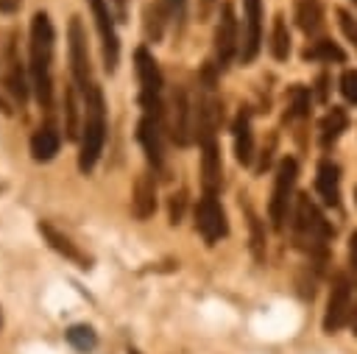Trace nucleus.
Listing matches in <instances>:
<instances>
[{"mask_svg": "<svg viewBox=\"0 0 357 354\" xmlns=\"http://www.w3.org/2000/svg\"><path fill=\"white\" fill-rule=\"evenodd\" d=\"M128 354H139V351H134V348H128Z\"/></svg>", "mask_w": 357, "mask_h": 354, "instance_id": "38", "label": "nucleus"}, {"mask_svg": "<svg viewBox=\"0 0 357 354\" xmlns=\"http://www.w3.org/2000/svg\"><path fill=\"white\" fill-rule=\"evenodd\" d=\"M195 229L201 231V237H204L209 245L229 234L226 212H223L220 201H218L212 192H206V195L198 201V206H195Z\"/></svg>", "mask_w": 357, "mask_h": 354, "instance_id": "8", "label": "nucleus"}, {"mask_svg": "<svg viewBox=\"0 0 357 354\" xmlns=\"http://www.w3.org/2000/svg\"><path fill=\"white\" fill-rule=\"evenodd\" d=\"M184 201H187V195H184V192H176V195L170 198V223H173V226H178V223H181Z\"/></svg>", "mask_w": 357, "mask_h": 354, "instance_id": "31", "label": "nucleus"}, {"mask_svg": "<svg viewBox=\"0 0 357 354\" xmlns=\"http://www.w3.org/2000/svg\"><path fill=\"white\" fill-rule=\"evenodd\" d=\"M296 20H298V28L304 33H318L321 25H324V11H321V3L318 0H296Z\"/></svg>", "mask_w": 357, "mask_h": 354, "instance_id": "19", "label": "nucleus"}, {"mask_svg": "<svg viewBox=\"0 0 357 354\" xmlns=\"http://www.w3.org/2000/svg\"><path fill=\"white\" fill-rule=\"evenodd\" d=\"M137 139L151 162L153 170L162 167L165 162V151H162V117H151V114H142L139 123H137Z\"/></svg>", "mask_w": 357, "mask_h": 354, "instance_id": "13", "label": "nucleus"}, {"mask_svg": "<svg viewBox=\"0 0 357 354\" xmlns=\"http://www.w3.org/2000/svg\"><path fill=\"white\" fill-rule=\"evenodd\" d=\"M84 123H81V151H78V170L92 173L103 153L106 142V100L98 84H89L84 92Z\"/></svg>", "mask_w": 357, "mask_h": 354, "instance_id": "2", "label": "nucleus"}, {"mask_svg": "<svg viewBox=\"0 0 357 354\" xmlns=\"http://www.w3.org/2000/svg\"><path fill=\"white\" fill-rule=\"evenodd\" d=\"M304 59L307 61H346V53L332 42V39H318L312 42L307 50H304Z\"/></svg>", "mask_w": 357, "mask_h": 354, "instance_id": "25", "label": "nucleus"}, {"mask_svg": "<svg viewBox=\"0 0 357 354\" xmlns=\"http://www.w3.org/2000/svg\"><path fill=\"white\" fill-rule=\"evenodd\" d=\"M234 53H237V17H234L231 3H223L220 14H218V25H215V61H218V67L220 70L229 67Z\"/></svg>", "mask_w": 357, "mask_h": 354, "instance_id": "10", "label": "nucleus"}, {"mask_svg": "<svg viewBox=\"0 0 357 354\" xmlns=\"http://www.w3.org/2000/svg\"><path fill=\"white\" fill-rule=\"evenodd\" d=\"M59 153V134L53 128H39L31 137V156L36 162H50Z\"/></svg>", "mask_w": 357, "mask_h": 354, "instance_id": "20", "label": "nucleus"}, {"mask_svg": "<svg viewBox=\"0 0 357 354\" xmlns=\"http://www.w3.org/2000/svg\"><path fill=\"white\" fill-rule=\"evenodd\" d=\"M162 6H165V11H167V20H173V22H181V20H184V6H187V0H162Z\"/></svg>", "mask_w": 357, "mask_h": 354, "instance_id": "32", "label": "nucleus"}, {"mask_svg": "<svg viewBox=\"0 0 357 354\" xmlns=\"http://www.w3.org/2000/svg\"><path fill=\"white\" fill-rule=\"evenodd\" d=\"M351 315V282L346 273H337L329 290V301H326V315H324V329L332 334L337 332Z\"/></svg>", "mask_w": 357, "mask_h": 354, "instance_id": "9", "label": "nucleus"}, {"mask_svg": "<svg viewBox=\"0 0 357 354\" xmlns=\"http://www.w3.org/2000/svg\"><path fill=\"white\" fill-rule=\"evenodd\" d=\"M28 81H25V72H22V67H20V61H17V56H14V50H8V67H6V89H8V95L22 106L25 100H28Z\"/></svg>", "mask_w": 357, "mask_h": 354, "instance_id": "18", "label": "nucleus"}, {"mask_svg": "<svg viewBox=\"0 0 357 354\" xmlns=\"http://www.w3.org/2000/svg\"><path fill=\"white\" fill-rule=\"evenodd\" d=\"M354 198H357V192H354Z\"/></svg>", "mask_w": 357, "mask_h": 354, "instance_id": "40", "label": "nucleus"}, {"mask_svg": "<svg viewBox=\"0 0 357 354\" xmlns=\"http://www.w3.org/2000/svg\"><path fill=\"white\" fill-rule=\"evenodd\" d=\"M315 190L326 206L340 203V167L332 159H321L318 173H315Z\"/></svg>", "mask_w": 357, "mask_h": 354, "instance_id": "16", "label": "nucleus"}, {"mask_svg": "<svg viewBox=\"0 0 357 354\" xmlns=\"http://www.w3.org/2000/svg\"><path fill=\"white\" fill-rule=\"evenodd\" d=\"M346 125H349V117H346V111L343 109H337V106H332V111L321 120V142H324V148H329L343 131H346Z\"/></svg>", "mask_w": 357, "mask_h": 354, "instance_id": "22", "label": "nucleus"}, {"mask_svg": "<svg viewBox=\"0 0 357 354\" xmlns=\"http://www.w3.org/2000/svg\"><path fill=\"white\" fill-rule=\"evenodd\" d=\"M231 137H234V156L240 164H251L254 159V131H251V111L240 109L231 125Z\"/></svg>", "mask_w": 357, "mask_h": 354, "instance_id": "15", "label": "nucleus"}, {"mask_svg": "<svg viewBox=\"0 0 357 354\" xmlns=\"http://www.w3.org/2000/svg\"><path fill=\"white\" fill-rule=\"evenodd\" d=\"M293 217H296L293 223H296L298 237H304L307 243L324 248V243L332 234V226L326 223V217L321 215V209L315 206V201H310V195H298L296 198V215Z\"/></svg>", "mask_w": 357, "mask_h": 354, "instance_id": "6", "label": "nucleus"}, {"mask_svg": "<svg viewBox=\"0 0 357 354\" xmlns=\"http://www.w3.org/2000/svg\"><path fill=\"white\" fill-rule=\"evenodd\" d=\"M337 20H340V28H343V33H346V36L354 42V47H357V20H354L349 11H343V8L337 11Z\"/></svg>", "mask_w": 357, "mask_h": 354, "instance_id": "30", "label": "nucleus"}, {"mask_svg": "<svg viewBox=\"0 0 357 354\" xmlns=\"http://www.w3.org/2000/svg\"><path fill=\"white\" fill-rule=\"evenodd\" d=\"M243 20H245V33L240 45V59L248 64L257 59L262 45V0H243Z\"/></svg>", "mask_w": 357, "mask_h": 354, "instance_id": "11", "label": "nucleus"}, {"mask_svg": "<svg viewBox=\"0 0 357 354\" xmlns=\"http://www.w3.org/2000/svg\"><path fill=\"white\" fill-rule=\"evenodd\" d=\"M296 176H298V164L296 159L284 156L276 167V178H273V192H271V203H268V215L273 229H282L290 212V201H293V187H296Z\"/></svg>", "mask_w": 357, "mask_h": 354, "instance_id": "4", "label": "nucleus"}, {"mask_svg": "<svg viewBox=\"0 0 357 354\" xmlns=\"http://www.w3.org/2000/svg\"><path fill=\"white\" fill-rule=\"evenodd\" d=\"M64 337H67V343H70L75 351H81V354H89V351L98 346V334H95V329L86 326V323H73V326L64 332Z\"/></svg>", "mask_w": 357, "mask_h": 354, "instance_id": "24", "label": "nucleus"}, {"mask_svg": "<svg viewBox=\"0 0 357 354\" xmlns=\"http://www.w3.org/2000/svg\"><path fill=\"white\" fill-rule=\"evenodd\" d=\"M64 111H67V137L78 139L81 128H78V103H75V89L64 92Z\"/></svg>", "mask_w": 357, "mask_h": 354, "instance_id": "27", "label": "nucleus"}, {"mask_svg": "<svg viewBox=\"0 0 357 354\" xmlns=\"http://www.w3.org/2000/svg\"><path fill=\"white\" fill-rule=\"evenodd\" d=\"M310 114V89L293 86L290 89V111L287 117H307Z\"/></svg>", "mask_w": 357, "mask_h": 354, "instance_id": "28", "label": "nucleus"}, {"mask_svg": "<svg viewBox=\"0 0 357 354\" xmlns=\"http://www.w3.org/2000/svg\"><path fill=\"white\" fill-rule=\"evenodd\" d=\"M349 262L357 270V231H351V237H349Z\"/></svg>", "mask_w": 357, "mask_h": 354, "instance_id": "33", "label": "nucleus"}, {"mask_svg": "<svg viewBox=\"0 0 357 354\" xmlns=\"http://www.w3.org/2000/svg\"><path fill=\"white\" fill-rule=\"evenodd\" d=\"M67 39H70V70H73V81L78 86V92H84L92 81V67H89V47H86V31L81 25V17L70 20L67 28Z\"/></svg>", "mask_w": 357, "mask_h": 354, "instance_id": "7", "label": "nucleus"}, {"mask_svg": "<svg viewBox=\"0 0 357 354\" xmlns=\"http://www.w3.org/2000/svg\"><path fill=\"white\" fill-rule=\"evenodd\" d=\"M20 8V0H0V14H14Z\"/></svg>", "mask_w": 357, "mask_h": 354, "instance_id": "35", "label": "nucleus"}, {"mask_svg": "<svg viewBox=\"0 0 357 354\" xmlns=\"http://www.w3.org/2000/svg\"><path fill=\"white\" fill-rule=\"evenodd\" d=\"M340 92H343V98H346L349 103L357 106V70H346V72L340 75Z\"/></svg>", "mask_w": 357, "mask_h": 354, "instance_id": "29", "label": "nucleus"}, {"mask_svg": "<svg viewBox=\"0 0 357 354\" xmlns=\"http://www.w3.org/2000/svg\"><path fill=\"white\" fill-rule=\"evenodd\" d=\"M315 98H318L321 103L326 100V75H321V78H318V92H315Z\"/></svg>", "mask_w": 357, "mask_h": 354, "instance_id": "36", "label": "nucleus"}, {"mask_svg": "<svg viewBox=\"0 0 357 354\" xmlns=\"http://www.w3.org/2000/svg\"><path fill=\"white\" fill-rule=\"evenodd\" d=\"M271 56L276 61H284L290 56V31L282 14L273 17V28H271Z\"/></svg>", "mask_w": 357, "mask_h": 354, "instance_id": "21", "label": "nucleus"}, {"mask_svg": "<svg viewBox=\"0 0 357 354\" xmlns=\"http://www.w3.org/2000/svg\"><path fill=\"white\" fill-rule=\"evenodd\" d=\"M192 117H195V109L190 106L187 92L176 89L173 98H170V137L178 145H190V139H192Z\"/></svg>", "mask_w": 357, "mask_h": 354, "instance_id": "12", "label": "nucleus"}, {"mask_svg": "<svg viewBox=\"0 0 357 354\" xmlns=\"http://www.w3.org/2000/svg\"><path fill=\"white\" fill-rule=\"evenodd\" d=\"M131 206H134V215L139 220L151 217L156 212V181L151 173H142L134 184V198H131Z\"/></svg>", "mask_w": 357, "mask_h": 354, "instance_id": "17", "label": "nucleus"}, {"mask_svg": "<svg viewBox=\"0 0 357 354\" xmlns=\"http://www.w3.org/2000/svg\"><path fill=\"white\" fill-rule=\"evenodd\" d=\"M248 229H251V254H254L257 262H262L265 259V234H262L259 217L251 209H248Z\"/></svg>", "mask_w": 357, "mask_h": 354, "instance_id": "26", "label": "nucleus"}, {"mask_svg": "<svg viewBox=\"0 0 357 354\" xmlns=\"http://www.w3.org/2000/svg\"><path fill=\"white\" fill-rule=\"evenodd\" d=\"M354 6H357V0H354Z\"/></svg>", "mask_w": 357, "mask_h": 354, "instance_id": "41", "label": "nucleus"}, {"mask_svg": "<svg viewBox=\"0 0 357 354\" xmlns=\"http://www.w3.org/2000/svg\"><path fill=\"white\" fill-rule=\"evenodd\" d=\"M165 25H167V11H165L162 0H156L145 8V36H148V42H159L162 33H165Z\"/></svg>", "mask_w": 357, "mask_h": 354, "instance_id": "23", "label": "nucleus"}, {"mask_svg": "<svg viewBox=\"0 0 357 354\" xmlns=\"http://www.w3.org/2000/svg\"><path fill=\"white\" fill-rule=\"evenodd\" d=\"M95 17V28L100 36V53H103V67L106 72L117 70L120 61V39H117V28H114V17L109 11V0H86Z\"/></svg>", "mask_w": 357, "mask_h": 354, "instance_id": "5", "label": "nucleus"}, {"mask_svg": "<svg viewBox=\"0 0 357 354\" xmlns=\"http://www.w3.org/2000/svg\"><path fill=\"white\" fill-rule=\"evenodd\" d=\"M53 22L45 11H36L31 20V45H28V72H31V89L36 95V103L42 109H50L53 103Z\"/></svg>", "mask_w": 357, "mask_h": 354, "instance_id": "1", "label": "nucleus"}, {"mask_svg": "<svg viewBox=\"0 0 357 354\" xmlns=\"http://www.w3.org/2000/svg\"><path fill=\"white\" fill-rule=\"evenodd\" d=\"M36 229H39V234L45 237V243H47L56 254H61L64 259L75 262L78 268H89V256H86V254H84V251H81L70 237H64L59 229H53L47 220H39V226H36Z\"/></svg>", "mask_w": 357, "mask_h": 354, "instance_id": "14", "label": "nucleus"}, {"mask_svg": "<svg viewBox=\"0 0 357 354\" xmlns=\"http://www.w3.org/2000/svg\"><path fill=\"white\" fill-rule=\"evenodd\" d=\"M112 6H114L117 20H126L128 17V0H112Z\"/></svg>", "mask_w": 357, "mask_h": 354, "instance_id": "34", "label": "nucleus"}, {"mask_svg": "<svg viewBox=\"0 0 357 354\" xmlns=\"http://www.w3.org/2000/svg\"><path fill=\"white\" fill-rule=\"evenodd\" d=\"M134 64H137V78H139V106L142 114L151 117H162V70L156 64V59L151 56L148 47H137L134 53Z\"/></svg>", "mask_w": 357, "mask_h": 354, "instance_id": "3", "label": "nucleus"}, {"mask_svg": "<svg viewBox=\"0 0 357 354\" xmlns=\"http://www.w3.org/2000/svg\"><path fill=\"white\" fill-rule=\"evenodd\" d=\"M349 318H351V329H354V334H357V304H354V309H351Z\"/></svg>", "mask_w": 357, "mask_h": 354, "instance_id": "37", "label": "nucleus"}, {"mask_svg": "<svg viewBox=\"0 0 357 354\" xmlns=\"http://www.w3.org/2000/svg\"><path fill=\"white\" fill-rule=\"evenodd\" d=\"M204 3H206V6H209V3H212V0H204Z\"/></svg>", "mask_w": 357, "mask_h": 354, "instance_id": "39", "label": "nucleus"}]
</instances>
